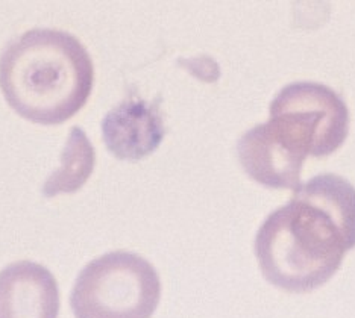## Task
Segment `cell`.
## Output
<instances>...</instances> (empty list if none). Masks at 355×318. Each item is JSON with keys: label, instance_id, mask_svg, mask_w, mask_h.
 Segmentation results:
<instances>
[{"label": "cell", "instance_id": "obj_1", "mask_svg": "<svg viewBox=\"0 0 355 318\" xmlns=\"http://www.w3.org/2000/svg\"><path fill=\"white\" fill-rule=\"evenodd\" d=\"M355 247V188L325 173L296 188L255 235L254 250L266 281L304 294L320 288Z\"/></svg>", "mask_w": 355, "mask_h": 318}, {"label": "cell", "instance_id": "obj_2", "mask_svg": "<svg viewBox=\"0 0 355 318\" xmlns=\"http://www.w3.org/2000/svg\"><path fill=\"white\" fill-rule=\"evenodd\" d=\"M349 111L329 87L295 82L284 87L270 103V117L249 129L237 143L246 175L266 188L296 190L309 154L328 157L345 143Z\"/></svg>", "mask_w": 355, "mask_h": 318}, {"label": "cell", "instance_id": "obj_3", "mask_svg": "<svg viewBox=\"0 0 355 318\" xmlns=\"http://www.w3.org/2000/svg\"><path fill=\"white\" fill-rule=\"evenodd\" d=\"M93 80L87 47L64 30H28L0 55V89L8 105L37 125L56 126L76 116Z\"/></svg>", "mask_w": 355, "mask_h": 318}, {"label": "cell", "instance_id": "obj_4", "mask_svg": "<svg viewBox=\"0 0 355 318\" xmlns=\"http://www.w3.org/2000/svg\"><path fill=\"white\" fill-rule=\"evenodd\" d=\"M161 299L159 276L131 251H111L88 263L70 296L75 318H150Z\"/></svg>", "mask_w": 355, "mask_h": 318}, {"label": "cell", "instance_id": "obj_5", "mask_svg": "<svg viewBox=\"0 0 355 318\" xmlns=\"http://www.w3.org/2000/svg\"><path fill=\"white\" fill-rule=\"evenodd\" d=\"M164 121L157 103L126 99L102 121L103 143L120 161H141L164 140Z\"/></svg>", "mask_w": 355, "mask_h": 318}, {"label": "cell", "instance_id": "obj_6", "mask_svg": "<svg viewBox=\"0 0 355 318\" xmlns=\"http://www.w3.org/2000/svg\"><path fill=\"white\" fill-rule=\"evenodd\" d=\"M60 288L46 267L17 260L0 272V318H58Z\"/></svg>", "mask_w": 355, "mask_h": 318}, {"label": "cell", "instance_id": "obj_7", "mask_svg": "<svg viewBox=\"0 0 355 318\" xmlns=\"http://www.w3.org/2000/svg\"><path fill=\"white\" fill-rule=\"evenodd\" d=\"M96 162L93 144L80 127L70 130L66 148L61 153V166L46 179L43 185L44 197L58 194H73L90 179Z\"/></svg>", "mask_w": 355, "mask_h": 318}]
</instances>
